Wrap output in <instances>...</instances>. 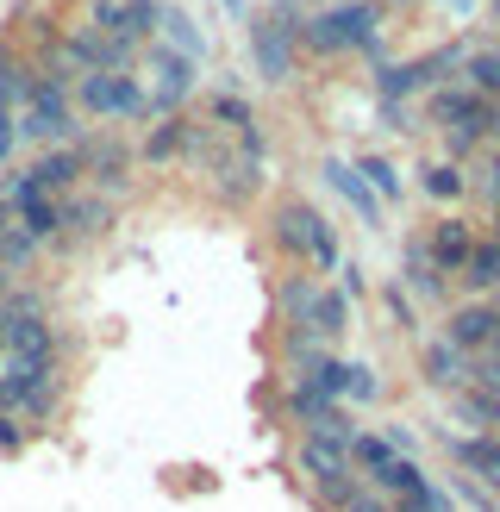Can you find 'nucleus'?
<instances>
[{
	"label": "nucleus",
	"instance_id": "5",
	"mask_svg": "<svg viewBox=\"0 0 500 512\" xmlns=\"http://www.w3.org/2000/svg\"><path fill=\"white\" fill-rule=\"evenodd\" d=\"M350 463H357V469H369V481H375L382 494H413L419 481H425L413 456H400L388 438H363V431L350 438Z\"/></svg>",
	"mask_w": 500,
	"mask_h": 512
},
{
	"label": "nucleus",
	"instance_id": "37",
	"mask_svg": "<svg viewBox=\"0 0 500 512\" xmlns=\"http://www.w3.org/2000/svg\"><path fill=\"white\" fill-rule=\"evenodd\" d=\"M213 119H219V125H238V132H250V100L219 94V100H213Z\"/></svg>",
	"mask_w": 500,
	"mask_h": 512
},
{
	"label": "nucleus",
	"instance_id": "43",
	"mask_svg": "<svg viewBox=\"0 0 500 512\" xmlns=\"http://www.w3.org/2000/svg\"><path fill=\"white\" fill-rule=\"evenodd\" d=\"M13 144H19V125H13V113H0V163L13 157Z\"/></svg>",
	"mask_w": 500,
	"mask_h": 512
},
{
	"label": "nucleus",
	"instance_id": "29",
	"mask_svg": "<svg viewBox=\"0 0 500 512\" xmlns=\"http://www.w3.org/2000/svg\"><path fill=\"white\" fill-rule=\"evenodd\" d=\"M282 350H288V363H294V369H319V363H325V338H319V331H307V325L288 331V344H282Z\"/></svg>",
	"mask_w": 500,
	"mask_h": 512
},
{
	"label": "nucleus",
	"instance_id": "23",
	"mask_svg": "<svg viewBox=\"0 0 500 512\" xmlns=\"http://www.w3.org/2000/svg\"><path fill=\"white\" fill-rule=\"evenodd\" d=\"M157 32H163V44H169V50H182L188 63H200V57H207V38L194 32V19H188V13H175V7H163V19H157Z\"/></svg>",
	"mask_w": 500,
	"mask_h": 512
},
{
	"label": "nucleus",
	"instance_id": "48",
	"mask_svg": "<svg viewBox=\"0 0 500 512\" xmlns=\"http://www.w3.org/2000/svg\"><path fill=\"white\" fill-rule=\"evenodd\" d=\"M494 13H500V0H494Z\"/></svg>",
	"mask_w": 500,
	"mask_h": 512
},
{
	"label": "nucleus",
	"instance_id": "42",
	"mask_svg": "<svg viewBox=\"0 0 500 512\" xmlns=\"http://www.w3.org/2000/svg\"><path fill=\"white\" fill-rule=\"evenodd\" d=\"M388 313H394V325L413 331V306H407V294H400V288H388Z\"/></svg>",
	"mask_w": 500,
	"mask_h": 512
},
{
	"label": "nucleus",
	"instance_id": "6",
	"mask_svg": "<svg viewBox=\"0 0 500 512\" xmlns=\"http://www.w3.org/2000/svg\"><path fill=\"white\" fill-rule=\"evenodd\" d=\"M150 69H157V88H150V113H157V119H175V113H182V100L194 94L200 75H194V63L182 57V50H169V44L150 50Z\"/></svg>",
	"mask_w": 500,
	"mask_h": 512
},
{
	"label": "nucleus",
	"instance_id": "16",
	"mask_svg": "<svg viewBox=\"0 0 500 512\" xmlns=\"http://www.w3.org/2000/svg\"><path fill=\"white\" fill-rule=\"evenodd\" d=\"M425 381H432V388H469V356L450 338L425 344Z\"/></svg>",
	"mask_w": 500,
	"mask_h": 512
},
{
	"label": "nucleus",
	"instance_id": "12",
	"mask_svg": "<svg viewBox=\"0 0 500 512\" xmlns=\"http://www.w3.org/2000/svg\"><path fill=\"white\" fill-rule=\"evenodd\" d=\"M494 331H500V306L475 300V306H457V313H450V331H444V338L457 344L463 356H482V350H494Z\"/></svg>",
	"mask_w": 500,
	"mask_h": 512
},
{
	"label": "nucleus",
	"instance_id": "41",
	"mask_svg": "<svg viewBox=\"0 0 500 512\" xmlns=\"http://www.w3.org/2000/svg\"><path fill=\"white\" fill-rule=\"evenodd\" d=\"M457 494H463V500H469L475 512H494V500H488V488H475V481H469V475H457Z\"/></svg>",
	"mask_w": 500,
	"mask_h": 512
},
{
	"label": "nucleus",
	"instance_id": "21",
	"mask_svg": "<svg viewBox=\"0 0 500 512\" xmlns=\"http://www.w3.org/2000/svg\"><path fill=\"white\" fill-rule=\"evenodd\" d=\"M32 182L44 194H69L75 182H82V150H50V157L32 169Z\"/></svg>",
	"mask_w": 500,
	"mask_h": 512
},
{
	"label": "nucleus",
	"instance_id": "39",
	"mask_svg": "<svg viewBox=\"0 0 500 512\" xmlns=\"http://www.w3.org/2000/svg\"><path fill=\"white\" fill-rule=\"evenodd\" d=\"M0 450H25V425H19V413H7V406H0Z\"/></svg>",
	"mask_w": 500,
	"mask_h": 512
},
{
	"label": "nucleus",
	"instance_id": "11",
	"mask_svg": "<svg viewBox=\"0 0 500 512\" xmlns=\"http://www.w3.org/2000/svg\"><path fill=\"white\" fill-rule=\"evenodd\" d=\"M250 57H257L263 82H288V69H294V25L257 19V25H250Z\"/></svg>",
	"mask_w": 500,
	"mask_h": 512
},
{
	"label": "nucleus",
	"instance_id": "14",
	"mask_svg": "<svg viewBox=\"0 0 500 512\" xmlns=\"http://www.w3.org/2000/svg\"><path fill=\"white\" fill-rule=\"evenodd\" d=\"M432 263H438V275H457V269H469V256H475V232L463 219H438L432 225Z\"/></svg>",
	"mask_w": 500,
	"mask_h": 512
},
{
	"label": "nucleus",
	"instance_id": "38",
	"mask_svg": "<svg viewBox=\"0 0 500 512\" xmlns=\"http://www.w3.org/2000/svg\"><path fill=\"white\" fill-rule=\"evenodd\" d=\"M394 512H444V494L432 488V481H419L413 494H400V506Z\"/></svg>",
	"mask_w": 500,
	"mask_h": 512
},
{
	"label": "nucleus",
	"instance_id": "45",
	"mask_svg": "<svg viewBox=\"0 0 500 512\" xmlns=\"http://www.w3.org/2000/svg\"><path fill=\"white\" fill-rule=\"evenodd\" d=\"M7 294H13V288H7V269H0V306H7Z\"/></svg>",
	"mask_w": 500,
	"mask_h": 512
},
{
	"label": "nucleus",
	"instance_id": "7",
	"mask_svg": "<svg viewBox=\"0 0 500 512\" xmlns=\"http://www.w3.org/2000/svg\"><path fill=\"white\" fill-rule=\"evenodd\" d=\"M7 207L19 213V225H25V232H32L38 244L63 232V200H50V194L32 182V175H13V188H7Z\"/></svg>",
	"mask_w": 500,
	"mask_h": 512
},
{
	"label": "nucleus",
	"instance_id": "27",
	"mask_svg": "<svg viewBox=\"0 0 500 512\" xmlns=\"http://www.w3.org/2000/svg\"><path fill=\"white\" fill-rule=\"evenodd\" d=\"M407 281L419 294H444V275H438V263H432V250L425 244H407Z\"/></svg>",
	"mask_w": 500,
	"mask_h": 512
},
{
	"label": "nucleus",
	"instance_id": "47",
	"mask_svg": "<svg viewBox=\"0 0 500 512\" xmlns=\"http://www.w3.org/2000/svg\"><path fill=\"white\" fill-rule=\"evenodd\" d=\"M494 356H500V331H494Z\"/></svg>",
	"mask_w": 500,
	"mask_h": 512
},
{
	"label": "nucleus",
	"instance_id": "44",
	"mask_svg": "<svg viewBox=\"0 0 500 512\" xmlns=\"http://www.w3.org/2000/svg\"><path fill=\"white\" fill-rule=\"evenodd\" d=\"M388 444H394L400 456H413V431H407V425H388Z\"/></svg>",
	"mask_w": 500,
	"mask_h": 512
},
{
	"label": "nucleus",
	"instance_id": "19",
	"mask_svg": "<svg viewBox=\"0 0 500 512\" xmlns=\"http://www.w3.org/2000/svg\"><path fill=\"white\" fill-rule=\"evenodd\" d=\"M457 463L469 469V475H482V488H494L500 494V438H457Z\"/></svg>",
	"mask_w": 500,
	"mask_h": 512
},
{
	"label": "nucleus",
	"instance_id": "34",
	"mask_svg": "<svg viewBox=\"0 0 500 512\" xmlns=\"http://www.w3.org/2000/svg\"><path fill=\"white\" fill-rule=\"evenodd\" d=\"M382 394V381H375L369 363H344V400H375Z\"/></svg>",
	"mask_w": 500,
	"mask_h": 512
},
{
	"label": "nucleus",
	"instance_id": "46",
	"mask_svg": "<svg viewBox=\"0 0 500 512\" xmlns=\"http://www.w3.org/2000/svg\"><path fill=\"white\" fill-rule=\"evenodd\" d=\"M225 7H232V13H244V0H225Z\"/></svg>",
	"mask_w": 500,
	"mask_h": 512
},
{
	"label": "nucleus",
	"instance_id": "22",
	"mask_svg": "<svg viewBox=\"0 0 500 512\" xmlns=\"http://www.w3.org/2000/svg\"><path fill=\"white\" fill-rule=\"evenodd\" d=\"M188 138H194L188 119H157V125H150V138H144V157L150 163H175L188 150Z\"/></svg>",
	"mask_w": 500,
	"mask_h": 512
},
{
	"label": "nucleus",
	"instance_id": "4",
	"mask_svg": "<svg viewBox=\"0 0 500 512\" xmlns=\"http://www.w3.org/2000/svg\"><path fill=\"white\" fill-rule=\"evenodd\" d=\"M350 469H357V463H350V444H332V438H307V444H300V475L313 481V494L332 512L357 494V475H350Z\"/></svg>",
	"mask_w": 500,
	"mask_h": 512
},
{
	"label": "nucleus",
	"instance_id": "28",
	"mask_svg": "<svg viewBox=\"0 0 500 512\" xmlns=\"http://www.w3.org/2000/svg\"><path fill=\"white\" fill-rule=\"evenodd\" d=\"M469 88L482 100H500V50H475L469 57Z\"/></svg>",
	"mask_w": 500,
	"mask_h": 512
},
{
	"label": "nucleus",
	"instance_id": "33",
	"mask_svg": "<svg viewBox=\"0 0 500 512\" xmlns=\"http://www.w3.org/2000/svg\"><path fill=\"white\" fill-rule=\"evenodd\" d=\"M357 175H363V182L382 194V200H394V194H400V175H394V163H388V157H363V169H357Z\"/></svg>",
	"mask_w": 500,
	"mask_h": 512
},
{
	"label": "nucleus",
	"instance_id": "20",
	"mask_svg": "<svg viewBox=\"0 0 500 512\" xmlns=\"http://www.w3.org/2000/svg\"><path fill=\"white\" fill-rule=\"evenodd\" d=\"M313 313H319V281L313 275H288L282 281V319H288V331L313 325Z\"/></svg>",
	"mask_w": 500,
	"mask_h": 512
},
{
	"label": "nucleus",
	"instance_id": "31",
	"mask_svg": "<svg viewBox=\"0 0 500 512\" xmlns=\"http://www.w3.org/2000/svg\"><path fill=\"white\" fill-rule=\"evenodd\" d=\"M457 413H463L469 425H500V394H482V388H469V394L457 400Z\"/></svg>",
	"mask_w": 500,
	"mask_h": 512
},
{
	"label": "nucleus",
	"instance_id": "2",
	"mask_svg": "<svg viewBox=\"0 0 500 512\" xmlns=\"http://www.w3.org/2000/svg\"><path fill=\"white\" fill-rule=\"evenodd\" d=\"M0 406L19 419H44L57 406V369H50V356H7L0 363Z\"/></svg>",
	"mask_w": 500,
	"mask_h": 512
},
{
	"label": "nucleus",
	"instance_id": "9",
	"mask_svg": "<svg viewBox=\"0 0 500 512\" xmlns=\"http://www.w3.org/2000/svg\"><path fill=\"white\" fill-rule=\"evenodd\" d=\"M19 132H32V138H75L69 88H63V82H44V75H38V94H32V107H25V125H19Z\"/></svg>",
	"mask_w": 500,
	"mask_h": 512
},
{
	"label": "nucleus",
	"instance_id": "18",
	"mask_svg": "<svg viewBox=\"0 0 500 512\" xmlns=\"http://www.w3.org/2000/svg\"><path fill=\"white\" fill-rule=\"evenodd\" d=\"M32 94H38V75L25 69L7 44H0V113H13V107H32Z\"/></svg>",
	"mask_w": 500,
	"mask_h": 512
},
{
	"label": "nucleus",
	"instance_id": "3",
	"mask_svg": "<svg viewBox=\"0 0 500 512\" xmlns=\"http://www.w3.org/2000/svg\"><path fill=\"white\" fill-rule=\"evenodd\" d=\"M275 244L294 250V256H313L319 269H338V238H332V225H325V213L307 207V200H288V207L275 213Z\"/></svg>",
	"mask_w": 500,
	"mask_h": 512
},
{
	"label": "nucleus",
	"instance_id": "32",
	"mask_svg": "<svg viewBox=\"0 0 500 512\" xmlns=\"http://www.w3.org/2000/svg\"><path fill=\"white\" fill-rule=\"evenodd\" d=\"M32 250H38V238L25 232V225H7V232H0V263H32Z\"/></svg>",
	"mask_w": 500,
	"mask_h": 512
},
{
	"label": "nucleus",
	"instance_id": "26",
	"mask_svg": "<svg viewBox=\"0 0 500 512\" xmlns=\"http://www.w3.org/2000/svg\"><path fill=\"white\" fill-rule=\"evenodd\" d=\"M463 281L475 294H488V288H500V244H475V256H469V269H463Z\"/></svg>",
	"mask_w": 500,
	"mask_h": 512
},
{
	"label": "nucleus",
	"instance_id": "1",
	"mask_svg": "<svg viewBox=\"0 0 500 512\" xmlns=\"http://www.w3.org/2000/svg\"><path fill=\"white\" fill-rule=\"evenodd\" d=\"M375 0H344V7H325L300 25V44L319 50V57H338V50H369L375 44Z\"/></svg>",
	"mask_w": 500,
	"mask_h": 512
},
{
	"label": "nucleus",
	"instance_id": "40",
	"mask_svg": "<svg viewBox=\"0 0 500 512\" xmlns=\"http://www.w3.org/2000/svg\"><path fill=\"white\" fill-rule=\"evenodd\" d=\"M338 512H394V506H388L382 494H369V488H357V494H350V500H344Z\"/></svg>",
	"mask_w": 500,
	"mask_h": 512
},
{
	"label": "nucleus",
	"instance_id": "15",
	"mask_svg": "<svg viewBox=\"0 0 500 512\" xmlns=\"http://www.w3.org/2000/svg\"><path fill=\"white\" fill-rule=\"evenodd\" d=\"M113 225V200L107 194H82V200H63V232L82 244V238H100Z\"/></svg>",
	"mask_w": 500,
	"mask_h": 512
},
{
	"label": "nucleus",
	"instance_id": "8",
	"mask_svg": "<svg viewBox=\"0 0 500 512\" xmlns=\"http://www.w3.org/2000/svg\"><path fill=\"white\" fill-rule=\"evenodd\" d=\"M82 107L88 113H107V119H138L150 100L132 75H82Z\"/></svg>",
	"mask_w": 500,
	"mask_h": 512
},
{
	"label": "nucleus",
	"instance_id": "25",
	"mask_svg": "<svg viewBox=\"0 0 500 512\" xmlns=\"http://www.w3.org/2000/svg\"><path fill=\"white\" fill-rule=\"evenodd\" d=\"M288 413H294V425H319L325 413H332V400H325L319 388H313V381H294V394H288Z\"/></svg>",
	"mask_w": 500,
	"mask_h": 512
},
{
	"label": "nucleus",
	"instance_id": "35",
	"mask_svg": "<svg viewBox=\"0 0 500 512\" xmlns=\"http://www.w3.org/2000/svg\"><path fill=\"white\" fill-rule=\"evenodd\" d=\"M307 381H313L325 400H338V394H344V363H338V356H325L319 369H307Z\"/></svg>",
	"mask_w": 500,
	"mask_h": 512
},
{
	"label": "nucleus",
	"instance_id": "24",
	"mask_svg": "<svg viewBox=\"0 0 500 512\" xmlns=\"http://www.w3.org/2000/svg\"><path fill=\"white\" fill-rule=\"evenodd\" d=\"M319 338L325 344H332V338H344V331H350V300H344V288H319Z\"/></svg>",
	"mask_w": 500,
	"mask_h": 512
},
{
	"label": "nucleus",
	"instance_id": "13",
	"mask_svg": "<svg viewBox=\"0 0 500 512\" xmlns=\"http://www.w3.org/2000/svg\"><path fill=\"white\" fill-rule=\"evenodd\" d=\"M132 150H125L119 138H88L82 144V175H94L100 188H113V194H125V182H132Z\"/></svg>",
	"mask_w": 500,
	"mask_h": 512
},
{
	"label": "nucleus",
	"instance_id": "30",
	"mask_svg": "<svg viewBox=\"0 0 500 512\" xmlns=\"http://www.w3.org/2000/svg\"><path fill=\"white\" fill-rule=\"evenodd\" d=\"M425 194L432 200H463V169L457 163H432L425 169Z\"/></svg>",
	"mask_w": 500,
	"mask_h": 512
},
{
	"label": "nucleus",
	"instance_id": "10",
	"mask_svg": "<svg viewBox=\"0 0 500 512\" xmlns=\"http://www.w3.org/2000/svg\"><path fill=\"white\" fill-rule=\"evenodd\" d=\"M263 188V157H257V150H232V157H225V150H219V157H213V194L225 200V207H244V200L250 194H257Z\"/></svg>",
	"mask_w": 500,
	"mask_h": 512
},
{
	"label": "nucleus",
	"instance_id": "36",
	"mask_svg": "<svg viewBox=\"0 0 500 512\" xmlns=\"http://www.w3.org/2000/svg\"><path fill=\"white\" fill-rule=\"evenodd\" d=\"M125 19H132V38H150L157 19H163V7H157V0H125Z\"/></svg>",
	"mask_w": 500,
	"mask_h": 512
},
{
	"label": "nucleus",
	"instance_id": "17",
	"mask_svg": "<svg viewBox=\"0 0 500 512\" xmlns=\"http://www.w3.org/2000/svg\"><path fill=\"white\" fill-rule=\"evenodd\" d=\"M325 175H332V188H338V194L350 200V207L363 213V225H382V194H375L357 169H350V163H325Z\"/></svg>",
	"mask_w": 500,
	"mask_h": 512
}]
</instances>
